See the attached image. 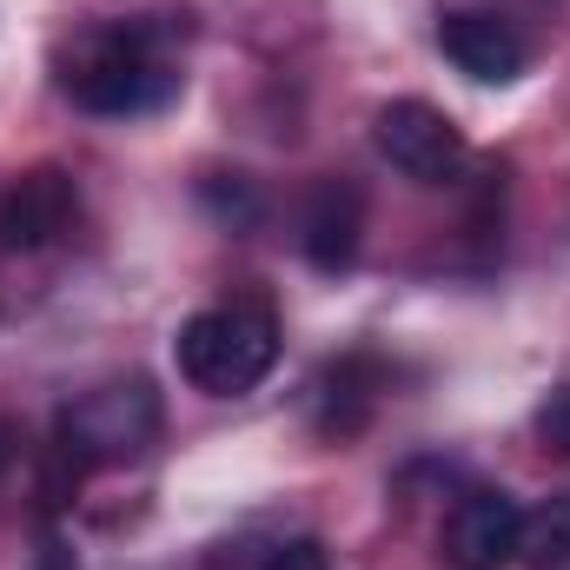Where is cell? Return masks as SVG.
Masks as SVG:
<instances>
[{
  "mask_svg": "<svg viewBox=\"0 0 570 570\" xmlns=\"http://www.w3.org/2000/svg\"><path fill=\"white\" fill-rule=\"evenodd\" d=\"M159 425H166V405H159L153 379L127 372V379H100V385H87L80 399H67L60 419H53V444H60L80 471H100V464L140 458L146 444L159 438Z\"/></svg>",
  "mask_w": 570,
  "mask_h": 570,
  "instance_id": "cell-3",
  "label": "cell"
},
{
  "mask_svg": "<svg viewBox=\"0 0 570 570\" xmlns=\"http://www.w3.org/2000/svg\"><path fill=\"white\" fill-rule=\"evenodd\" d=\"M518 531H524V504L511 491H498V484H471L444 511V564L451 570L518 564Z\"/></svg>",
  "mask_w": 570,
  "mask_h": 570,
  "instance_id": "cell-5",
  "label": "cell"
},
{
  "mask_svg": "<svg viewBox=\"0 0 570 570\" xmlns=\"http://www.w3.org/2000/svg\"><path fill=\"white\" fill-rule=\"evenodd\" d=\"M173 358H179V379L193 392L239 399V392L273 379V365H279V318L259 298H233V305L193 312L179 325V338H173Z\"/></svg>",
  "mask_w": 570,
  "mask_h": 570,
  "instance_id": "cell-2",
  "label": "cell"
},
{
  "mask_svg": "<svg viewBox=\"0 0 570 570\" xmlns=\"http://www.w3.org/2000/svg\"><path fill=\"white\" fill-rule=\"evenodd\" d=\"M80 219V186L60 166H33L0 193V246L7 253H47L53 239H67Z\"/></svg>",
  "mask_w": 570,
  "mask_h": 570,
  "instance_id": "cell-6",
  "label": "cell"
},
{
  "mask_svg": "<svg viewBox=\"0 0 570 570\" xmlns=\"http://www.w3.org/2000/svg\"><path fill=\"white\" fill-rule=\"evenodd\" d=\"M179 67H173V27L166 20H114L80 33L60 53V87L73 107L107 114V120H134L159 114L179 94Z\"/></svg>",
  "mask_w": 570,
  "mask_h": 570,
  "instance_id": "cell-1",
  "label": "cell"
},
{
  "mask_svg": "<svg viewBox=\"0 0 570 570\" xmlns=\"http://www.w3.org/2000/svg\"><path fill=\"white\" fill-rule=\"evenodd\" d=\"M199 199H206L226 226H233V219H239V226H253V219H259V193H253L239 173H206V179H199Z\"/></svg>",
  "mask_w": 570,
  "mask_h": 570,
  "instance_id": "cell-11",
  "label": "cell"
},
{
  "mask_svg": "<svg viewBox=\"0 0 570 570\" xmlns=\"http://www.w3.org/2000/svg\"><path fill=\"white\" fill-rule=\"evenodd\" d=\"M518 564H531V570H570V491L544 498L538 511H524V531H518Z\"/></svg>",
  "mask_w": 570,
  "mask_h": 570,
  "instance_id": "cell-10",
  "label": "cell"
},
{
  "mask_svg": "<svg viewBox=\"0 0 570 570\" xmlns=\"http://www.w3.org/2000/svg\"><path fill=\"white\" fill-rule=\"evenodd\" d=\"M379 392H385V365L372 352H345L332 358L318 379H312V431L318 438H358L379 412Z\"/></svg>",
  "mask_w": 570,
  "mask_h": 570,
  "instance_id": "cell-9",
  "label": "cell"
},
{
  "mask_svg": "<svg viewBox=\"0 0 570 570\" xmlns=\"http://www.w3.org/2000/svg\"><path fill=\"white\" fill-rule=\"evenodd\" d=\"M13 451H20V431L0 419V478H7V464H13Z\"/></svg>",
  "mask_w": 570,
  "mask_h": 570,
  "instance_id": "cell-14",
  "label": "cell"
},
{
  "mask_svg": "<svg viewBox=\"0 0 570 570\" xmlns=\"http://www.w3.org/2000/svg\"><path fill=\"white\" fill-rule=\"evenodd\" d=\"M259 570H332V551H325L318 538H279V544L259 558Z\"/></svg>",
  "mask_w": 570,
  "mask_h": 570,
  "instance_id": "cell-12",
  "label": "cell"
},
{
  "mask_svg": "<svg viewBox=\"0 0 570 570\" xmlns=\"http://www.w3.org/2000/svg\"><path fill=\"white\" fill-rule=\"evenodd\" d=\"M438 53L464 73V80H478V87H511L518 73H524V33L504 20V13H484V7H458V13H444L438 20Z\"/></svg>",
  "mask_w": 570,
  "mask_h": 570,
  "instance_id": "cell-8",
  "label": "cell"
},
{
  "mask_svg": "<svg viewBox=\"0 0 570 570\" xmlns=\"http://www.w3.org/2000/svg\"><path fill=\"white\" fill-rule=\"evenodd\" d=\"M358 246H365V186L345 173H325L298 206V253L318 273H352Z\"/></svg>",
  "mask_w": 570,
  "mask_h": 570,
  "instance_id": "cell-7",
  "label": "cell"
},
{
  "mask_svg": "<svg viewBox=\"0 0 570 570\" xmlns=\"http://www.w3.org/2000/svg\"><path fill=\"white\" fill-rule=\"evenodd\" d=\"M372 146L419 186H451L471 159V146L458 134V120L431 100H385L372 120Z\"/></svg>",
  "mask_w": 570,
  "mask_h": 570,
  "instance_id": "cell-4",
  "label": "cell"
},
{
  "mask_svg": "<svg viewBox=\"0 0 570 570\" xmlns=\"http://www.w3.org/2000/svg\"><path fill=\"white\" fill-rule=\"evenodd\" d=\"M538 438H544V451L570 458V385H558V392L538 405Z\"/></svg>",
  "mask_w": 570,
  "mask_h": 570,
  "instance_id": "cell-13",
  "label": "cell"
}]
</instances>
